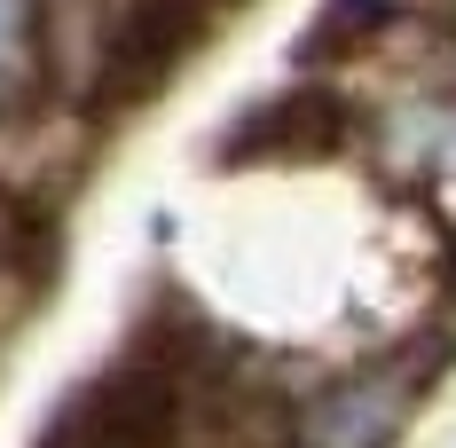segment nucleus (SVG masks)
Returning a JSON list of instances; mask_svg holds the SVG:
<instances>
[{"label": "nucleus", "instance_id": "nucleus-1", "mask_svg": "<svg viewBox=\"0 0 456 448\" xmlns=\"http://www.w3.org/2000/svg\"><path fill=\"white\" fill-rule=\"evenodd\" d=\"M182 409H189L182 370L166 354H134L55 409L40 448H182Z\"/></svg>", "mask_w": 456, "mask_h": 448}, {"label": "nucleus", "instance_id": "nucleus-6", "mask_svg": "<svg viewBox=\"0 0 456 448\" xmlns=\"http://www.w3.org/2000/svg\"><path fill=\"white\" fill-rule=\"evenodd\" d=\"M205 8H221V0H205ZM228 8H236V0H228Z\"/></svg>", "mask_w": 456, "mask_h": 448}, {"label": "nucleus", "instance_id": "nucleus-5", "mask_svg": "<svg viewBox=\"0 0 456 448\" xmlns=\"http://www.w3.org/2000/svg\"><path fill=\"white\" fill-rule=\"evenodd\" d=\"M32 32H40V8L32 0H0V79L32 63Z\"/></svg>", "mask_w": 456, "mask_h": 448}, {"label": "nucleus", "instance_id": "nucleus-3", "mask_svg": "<svg viewBox=\"0 0 456 448\" xmlns=\"http://www.w3.org/2000/svg\"><path fill=\"white\" fill-rule=\"evenodd\" d=\"M410 402H417V370H402V362L354 370V378L322 386L315 402L299 409L291 441L299 448H386L402 425H410Z\"/></svg>", "mask_w": 456, "mask_h": 448}, {"label": "nucleus", "instance_id": "nucleus-4", "mask_svg": "<svg viewBox=\"0 0 456 448\" xmlns=\"http://www.w3.org/2000/svg\"><path fill=\"white\" fill-rule=\"evenodd\" d=\"M346 142V102L330 87H283L244 110L221 134V166H268V158H330Z\"/></svg>", "mask_w": 456, "mask_h": 448}, {"label": "nucleus", "instance_id": "nucleus-2", "mask_svg": "<svg viewBox=\"0 0 456 448\" xmlns=\"http://www.w3.org/2000/svg\"><path fill=\"white\" fill-rule=\"evenodd\" d=\"M205 32V0H118L94 47V110H134L189 63Z\"/></svg>", "mask_w": 456, "mask_h": 448}]
</instances>
